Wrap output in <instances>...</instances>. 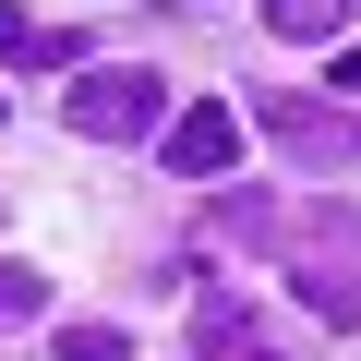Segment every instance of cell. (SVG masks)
Masks as SVG:
<instances>
[{
	"label": "cell",
	"mask_w": 361,
	"mask_h": 361,
	"mask_svg": "<svg viewBox=\"0 0 361 361\" xmlns=\"http://www.w3.org/2000/svg\"><path fill=\"white\" fill-rule=\"evenodd\" d=\"M37 301H49V277L25 253H0V325H37Z\"/></svg>",
	"instance_id": "cell-7"
},
{
	"label": "cell",
	"mask_w": 361,
	"mask_h": 361,
	"mask_svg": "<svg viewBox=\"0 0 361 361\" xmlns=\"http://www.w3.org/2000/svg\"><path fill=\"white\" fill-rule=\"evenodd\" d=\"M193 361H289V349H277L229 289H205V313H193Z\"/></svg>",
	"instance_id": "cell-4"
},
{
	"label": "cell",
	"mask_w": 361,
	"mask_h": 361,
	"mask_svg": "<svg viewBox=\"0 0 361 361\" xmlns=\"http://www.w3.org/2000/svg\"><path fill=\"white\" fill-rule=\"evenodd\" d=\"M265 133H277L301 169H361V121H349V109H313V97H265Z\"/></svg>",
	"instance_id": "cell-2"
},
{
	"label": "cell",
	"mask_w": 361,
	"mask_h": 361,
	"mask_svg": "<svg viewBox=\"0 0 361 361\" xmlns=\"http://www.w3.org/2000/svg\"><path fill=\"white\" fill-rule=\"evenodd\" d=\"M337 85H361V49H337Z\"/></svg>",
	"instance_id": "cell-9"
},
{
	"label": "cell",
	"mask_w": 361,
	"mask_h": 361,
	"mask_svg": "<svg viewBox=\"0 0 361 361\" xmlns=\"http://www.w3.org/2000/svg\"><path fill=\"white\" fill-rule=\"evenodd\" d=\"M61 121H73L85 145H145V133H169L180 109H169L157 73H85V85L61 97Z\"/></svg>",
	"instance_id": "cell-1"
},
{
	"label": "cell",
	"mask_w": 361,
	"mask_h": 361,
	"mask_svg": "<svg viewBox=\"0 0 361 361\" xmlns=\"http://www.w3.org/2000/svg\"><path fill=\"white\" fill-rule=\"evenodd\" d=\"M265 25H277L289 49H325V37L349 25V0H265Z\"/></svg>",
	"instance_id": "cell-6"
},
{
	"label": "cell",
	"mask_w": 361,
	"mask_h": 361,
	"mask_svg": "<svg viewBox=\"0 0 361 361\" xmlns=\"http://www.w3.org/2000/svg\"><path fill=\"white\" fill-rule=\"evenodd\" d=\"M49 361H133V337H109V325H73V337H61Z\"/></svg>",
	"instance_id": "cell-8"
},
{
	"label": "cell",
	"mask_w": 361,
	"mask_h": 361,
	"mask_svg": "<svg viewBox=\"0 0 361 361\" xmlns=\"http://www.w3.org/2000/svg\"><path fill=\"white\" fill-rule=\"evenodd\" d=\"M0 61H25V73H73L85 37H73V25H37L25 0H0Z\"/></svg>",
	"instance_id": "cell-5"
},
{
	"label": "cell",
	"mask_w": 361,
	"mask_h": 361,
	"mask_svg": "<svg viewBox=\"0 0 361 361\" xmlns=\"http://www.w3.org/2000/svg\"><path fill=\"white\" fill-rule=\"evenodd\" d=\"M169 169H180V180H217V169H241V109H229V97L180 109V121H169Z\"/></svg>",
	"instance_id": "cell-3"
}]
</instances>
